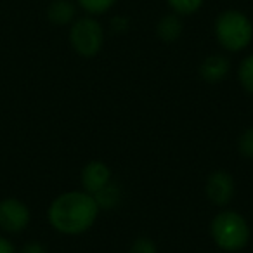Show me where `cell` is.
Instances as JSON below:
<instances>
[{
	"instance_id": "3957f363",
	"label": "cell",
	"mask_w": 253,
	"mask_h": 253,
	"mask_svg": "<svg viewBox=\"0 0 253 253\" xmlns=\"http://www.w3.org/2000/svg\"><path fill=\"white\" fill-rule=\"evenodd\" d=\"M215 37L227 52H241L252 43L253 25L243 12L224 11L215 21Z\"/></svg>"
},
{
	"instance_id": "ba28073f",
	"label": "cell",
	"mask_w": 253,
	"mask_h": 253,
	"mask_svg": "<svg viewBox=\"0 0 253 253\" xmlns=\"http://www.w3.org/2000/svg\"><path fill=\"white\" fill-rule=\"evenodd\" d=\"M229 70H231V63L227 57L222 54H211L205 57L203 63L200 64V77L207 84H218L227 77Z\"/></svg>"
},
{
	"instance_id": "7a4b0ae2",
	"label": "cell",
	"mask_w": 253,
	"mask_h": 253,
	"mask_svg": "<svg viewBox=\"0 0 253 253\" xmlns=\"http://www.w3.org/2000/svg\"><path fill=\"white\" fill-rule=\"evenodd\" d=\"M210 238L222 252L238 253L250 243L252 229L246 218L236 210H222L211 218Z\"/></svg>"
},
{
	"instance_id": "277c9868",
	"label": "cell",
	"mask_w": 253,
	"mask_h": 253,
	"mask_svg": "<svg viewBox=\"0 0 253 253\" xmlns=\"http://www.w3.org/2000/svg\"><path fill=\"white\" fill-rule=\"evenodd\" d=\"M70 43L78 56H97L102 49V43H104V32H102L101 23L92 16L73 21L70 28Z\"/></svg>"
},
{
	"instance_id": "d6986e66",
	"label": "cell",
	"mask_w": 253,
	"mask_h": 253,
	"mask_svg": "<svg viewBox=\"0 0 253 253\" xmlns=\"http://www.w3.org/2000/svg\"><path fill=\"white\" fill-rule=\"evenodd\" d=\"M113 30H115V32H123V30H126V21L125 19H122V18H115L113 19Z\"/></svg>"
},
{
	"instance_id": "2e32d148",
	"label": "cell",
	"mask_w": 253,
	"mask_h": 253,
	"mask_svg": "<svg viewBox=\"0 0 253 253\" xmlns=\"http://www.w3.org/2000/svg\"><path fill=\"white\" fill-rule=\"evenodd\" d=\"M128 253H158V246L148 236H139L132 241Z\"/></svg>"
},
{
	"instance_id": "9c48e42d",
	"label": "cell",
	"mask_w": 253,
	"mask_h": 253,
	"mask_svg": "<svg viewBox=\"0 0 253 253\" xmlns=\"http://www.w3.org/2000/svg\"><path fill=\"white\" fill-rule=\"evenodd\" d=\"M182 30H184V25L179 14H167V16H163L158 21V25H156V35L165 43H172L180 39Z\"/></svg>"
},
{
	"instance_id": "4fadbf2b",
	"label": "cell",
	"mask_w": 253,
	"mask_h": 253,
	"mask_svg": "<svg viewBox=\"0 0 253 253\" xmlns=\"http://www.w3.org/2000/svg\"><path fill=\"white\" fill-rule=\"evenodd\" d=\"M77 2L88 16H101L115 5L116 0H77Z\"/></svg>"
},
{
	"instance_id": "52a82bcc",
	"label": "cell",
	"mask_w": 253,
	"mask_h": 253,
	"mask_svg": "<svg viewBox=\"0 0 253 253\" xmlns=\"http://www.w3.org/2000/svg\"><path fill=\"white\" fill-rule=\"evenodd\" d=\"M113 180V173L111 169L106 165L101 160H92L87 165L82 169L80 173V182H82V189L85 193L92 194L94 196L97 191H101L104 186H108Z\"/></svg>"
},
{
	"instance_id": "8992f818",
	"label": "cell",
	"mask_w": 253,
	"mask_h": 253,
	"mask_svg": "<svg viewBox=\"0 0 253 253\" xmlns=\"http://www.w3.org/2000/svg\"><path fill=\"white\" fill-rule=\"evenodd\" d=\"M205 193L211 205L218 208L227 207L236 193V182L232 175L225 170H215L208 175L205 184Z\"/></svg>"
},
{
	"instance_id": "5bb4252c",
	"label": "cell",
	"mask_w": 253,
	"mask_h": 253,
	"mask_svg": "<svg viewBox=\"0 0 253 253\" xmlns=\"http://www.w3.org/2000/svg\"><path fill=\"white\" fill-rule=\"evenodd\" d=\"M167 2H169L170 9L179 16L194 14L203 4V0H167Z\"/></svg>"
},
{
	"instance_id": "6da1fadb",
	"label": "cell",
	"mask_w": 253,
	"mask_h": 253,
	"mask_svg": "<svg viewBox=\"0 0 253 253\" xmlns=\"http://www.w3.org/2000/svg\"><path fill=\"white\" fill-rule=\"evenodd\" d=\"M101 208L92 194L80 191H66L50 201L47 220L56 232L64 236H80L90 231L97 220Z\"/></svg>"
},
{
	"instance_id": "e0dca14e",
	"label": "cell",
	"mask_w": 253,
	"mask_h": 253,
	"mask_svg": "<svg viewBox=\"0 0 253 253\" xmlns=\"http://www.w3.org/2000/svg\"><path fill=\"white\" fill-rule=\"evenodd\" d=\"M18 253H49V252H47L45 245H42L40 241H30Z\"/></svg>"
},
{
	"instance_id": "30bf717a",
	"label": "cell",
	"mask_w": 253,
	"mask_h": 253,
	"mask_svg": "<svg viewBox=\"0 0 253 253\" xmlns=\"http://www.w3.org/2000/svg\"><path fill=\"white\" fill-rule=\"evenodd\" d=\"M77 9L70 0H54L47 9V18L52 25L56 26H66L75 21Z\"/></svg>"
},
{
	"instance_id": "5b68a950",
	"label": "cell",
	"mask_w": 253,
	"mask_h": 253,
	"mask_svg": "<svg viewBox=\"0 0 253 253\" xmlns=\"http://www.w3.org/2000/svg\"><path fill=\"white\" fill-rule=\"evenodd\" d=\"M32 213L26 203L18 198L0 200V229L9 234H19L30 225Z\"/></svg>"
},
{
	"instance_id": "7c38bea8",
	"label": "cell",
	"mask_w": 253,
	"mask_h": 253,
	"mask_svg": "<svg viewBox=\"0 0 253 253\" xmlns=\"http://www.w3.org/2000/svg\"><path fill=\"white\" fill-rule=\"evenodd\" d=\"M238 80L245 92L253 95V54L246 56L245 59L239 63L238 68Z\"/></svg>"
},
{
	"instance_id": "ac0fdd59",
	"label": "cell",
	"mask_w": 253,
	"mask_h": 253,
	"mask_svg": "<svg viewBox=\"0 0 253 253\" xmlns=\"http://www.w3.org/2000/svg\"><path fill=\"white\" fill-rule=\"evenodd\" d=\"M0 253H18L12 241L5 238V236H0Z\"/></svg>"
},
{
	"instance_id": "9a60e30c",
	"label": "cell",
	"mask_w": 253,
	"mask_h": 253,
	"mask_svg": "<svg viewBox=\"0 0 253 253\" xmlns=\"http://www.w3.org/2000/svg\"><path fill=\"white\" fill-rule=\"evenodd\" d=\"M238 153L246 160H253V126H248L238 139Z\"/></svg>"
},
{
	"instance_id": "8fae6325",
	"label": "cell",
	"mask_w": 253,
	"mask_h": 253,
	"mask_svg": "<svg viewBox=\"0 0 253 253\" xmlns=\"http://www.w3.org/2000/svg\"><path fill=\"white\" fill-rule=\"evenodd\" d=\"M94 198L101 210H113L122 201V189H120V186L115 180H111L108 186H104L101 191H97L94 194Z\"/></svg>"
}]
</instances>
